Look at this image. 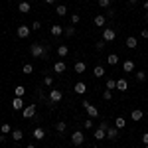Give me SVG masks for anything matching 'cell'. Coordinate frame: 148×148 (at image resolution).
Masks as SVG:
<instances>
[{"label":"cell","mask_w":148,"mask_h":148,"mask_svg":"<svg viewBox=\"0 0 148 148\" xmlns=\"http://www.w3.org/2000/svg\"><path fill=\"white\" fill-rule=\"evenodd\" d=\"M30 53H32V57H36V59H47V56H49V46L36 42V44L30 46Z\"/></svg>","instance_id":"1"},{"label":"cell","mask_w":148,"mask_h":148,"mask_svg":"<svg viewBox=\"0 0 148 148\" xmlns=\"http://www.w3.org/2000/svg\"><path fill=\"white\" fill-rule=\"evenodd\" d=\"M81 107H83V109L87 111V114H89L91 119H95V116H99V109H97L95 105H91L89 101H83V103H81Z\"/></svg>","instance_id":"2"},{"label":"cell","mask_w":148,"mask_h":148,"mask_svg":"<svg viewBox=\"0 0 148 148\" xmlns=\"http://www.w3.org/2000/svg\"><path fill=\"white\" fill-rule=\"evenodd\" d=\"M30 32H32V28H30V26H26V24H22V26H18V28H16V36H18L20 40L30 38Z\"/></svg>","instance_id":"3"},{"label":"cell","mask_w":148,"mask_h":148,"mask_svg":"<svg viewBox=\"0 0 148 148\" xmlns=\"http://www.w3.org/2000/svg\"><path fill=\"white\" fill-rule=\"evenodd\" d=\"M85 142V134L81 132V130H73V134H71V144L73 146H81Z\"/></svg>","instance_id":"4"},{"label":"cell","mask_w":148,"mask_h":148,"mask_svg":"<svg viewBox=\"0 0 148 148\" xmlns=\"http://www.w3.org/2000/svg\"><path fill=\"white\" fill-rule=\"evenodd\" d=\"M63 99V93L57 91V89H51L49 91V105H56V103H59Z\"/></svg>","instance_id":"5"},{"label":"cell","mask_w":148,"mask_h":148,"mask_svg":"<svg viewBox=\"0 0 148 148\" xmlns=\"http://www.w3.org/2000/svg\"><path fill=\"white\" fill-rule=\"evenodd\" d=\"M114 38H116V32H114L113 28H105L103 30V40L105 42H113Z\"/></svg>","instance_id":"6"},{"label":"cell","mask_w":148,"mask_h":148,"mask_svg":"<svg viewBox=\"0 0 148 148\" xmlns=\"http://www.w3.org/2000/svg\"><path fill=\"white\" fill-rule=\"evenodd\" d=\"M36 109H38L36 105H28V107H24L22 116H24V119H32V116L36 114Z\"/></svg>","instance_id":"7"},{"label":"cell","mask_w":148,"mask_h":148,"mask_svg":"<svg viewBox=\"0 0 148 148\" xmlns=\"http://www.w3.org/2000/svg\"><path fill=\"white\" fill-rule=\"evenodd\" d=\"M24 101H22V97H14V101H12V109L14 111H24Z\"/></svg>","instance_id":"8"},{"label":"cell","mask_w":148,"mask_h":148,"mask_svg":"<svg viewBox=\"0 0 148 148\" xmlns=\"http://www.w3.org/2000/svg\"><path fill=\"white\" fill-rule=\"evenodd\" d=\"M18 10L22 12V14H28V12L32 10V4L28 0H22V2H18Z\"/></svg>","instance_id":"9"},{"label":"cell","mask_w":148,"mask_h":148,"mask_svg":"<svg viewBox=\"0 0 148 148\" xmlns=\"http://www.w3.org/2000/svg\"><path fill=\"white\" fill-rule=\"evenodd\" d=\"M134 67H136V65H134L132 59H125V61H123V69H125V73H132Z\"/></svg>","instance_id":"10"},{"label":"cell","mask_w":148,"mask_h":148,"mask_svg":"<svg viewBox=\"0 0 148 148\" xmlns=\"http://www.w3.org/2000/svg\"><path fill=\"white\" fill-rule=\"evenodd\" d=\"M107 138H109V140H116V138H119V128H116V126H109V128H107Z\"/></svg>","instance_id":"11"},{"label":"cell","mask_w":148,"mask_h":148,"mask_svg":"<svg viewBox=\"0 0 148 148\" xmlns=\"http://www.w3.org/2000/svg\"><path fill=\"white\" fill-rule=\"evenodd\" d=\"M10 136H12V140H14V142H20V140L24 138V132H22V128H14V130L10 132Z\"/></svg>","instance_id":"12"},{"label":"cell","mask_w":148,"mask_h":148,"mask_svg":"<svg viewBox=\"0 0 148 148\" xmlns=\"http://www.w3.org/2000/svg\"><path fill=\"white\" fill-rule=\"evenodd\" d=\"M32 136H34L36 140H44V138H46V130H44L42 126H38V128H34V132H32Z\"/></svg>","instance_id":"13"},{"label":"cell","mask_w":148,"mask_h":148,"mask_svg":"<svg viewBox=\"0 0 148 148\" xmlns=\"http://www.w3.org/2000/svg\"><path fill=\"white\" fill-rule=\"evenodd\" d=\"M73 91L77 93V95H85V91H87V83H83V81H79V83H75Z\"/></svg>","instance_id":"14"},{"label":"cell","mask_w":148,"mask_h":148,"mask_svg":"<svg viewBox=\"0 0 148 148\" xmlns=\"http://www.w3.org/2000/svg\"><path fill=\"white\" fill-rule=\"evenodd\" d=\"M93 138H95V140H103V138H107V130H105V128H101V126H99V128H95Z\"/></svg>","instance_id":"15"},{"label":"cell","mask_w":148,"mask_h":148,"mask_svg":"<svg viewBox=\"0 0 148 148\" xmlns=\"http://www.w3.org/2000/svg\"><path fill=\"white\" fill-rule=\"evenodd\" d=\"M63 30H65L63 26H59V24H53L49 32H51V36H53V38H57V36H61V34H63Z\"/></svg>","instance_id":"16"},{"label":"cell","mask_w":148,"mask_h":148,"mask_svg":"<svg viewBox=\"0 0 148 148\" xmlns=\"http://www.w3.org/2000/svg\"><path fill=\"white\" fill-rule=\"evenodd\" d=\"M65 69H67V65H65V61H61V59L53 63V71H56V73H63Z\"/></svg>","instance_id":"17"},{"label":"cell","mask_w":148,"mask_h":148,"mask_svg":"<svg viewBox=\"0 0 148 148\" xmlns=\"http://www.w3.org/2000/svg\"><path fill=\"white\" fill-rule=\"evenodd\" d=\"M125 46L128 47V49H134V47L138 46V40H136V38H134V36H130V38H126Z\"/></svg>","instance_id":"18"},{"label":"cell","mask_w":148,"mask_h":148,"mask_svg":"<svg viewBox=\"0 0 148 148\" xmlns=\"http://www.w3.org/2000/svg\"><path fill=\"white\" fill-rule=\"evenodd\" d=\"M105 24H107V16H105V14H99V16H95V26L103 28Z\"/></svg>","instance_id":"19"},{"label":"cell","mask_w":148,"mask_h":148,"mask_svg":"<svg viewBox=\"0 0 148 148\" xmlns=\"http://www.w3.org/2000/svg\"><path fill=\"white\" fill-rule=\"evenodd\" d=\"M73 69H75V73H85V69H87V63H85V61H77V63L73 65Z\"/></svg>","instance_id":"20"},{"label":"cell","mask_w":148,"mask_h":148,"mask_svg":"<svg viewBox=\"0 0 148 148\" xmlns=\"http://www.w3.org/2000/svg\"><path fill=\"white\" fill-rule=\"evenodd\" d=\"M130 116H132V121H134V123H138V121H142V116H144V113H142L140 109H134V111L130 113Z\"/></svg>","instance_id":"21"},{"label":"cell","mask_w":148,"mask_h":148,"mask_svg":"<svg viewBox=\"0 0 148 148\" xmlns=\"http://www.w3.org/2000/svg\"><path fill=\"white\" fill-rule=\"evenodd\" d=\"M67 53H69V47L65 46V44H61V46L57 47V56H59V57H65Z\"/></svg>","instance_id":"22"},{"label":"cell","mask_w":148,"mask_h":148,"mask_svg":"<svg viewBox=\"0 0 148 148\" xmlns=\"http://www.w3.org/2000/svg\"><path fill=\"white\" fill-rule=\"evenodd\" d=\"M105 73H107V71H105L103 65H97V67L93 69V75H95V77H105Z\"/></svg>","instance_id":"23"},{"label":"cell","mask_w":148,"mask_h":148,"mask_svg":"<svg viewBox=\"0 0 148 148\" xmlns=\"http://www.w3.org/2000/svg\"><path fill=\"white\" fill-rule=\"evenodd\" d=\"M114 126H116L119 130H123V128L126 126V121L123 119V116H116V121H114Z\"/></svg>","instance_id":"24"},{"label":"cell","mask_w":148,"mask_h":148,"mask_svg":"<svg viewBox=\"0 0 148 148\" xmlns=\"http://www.w3.org/2000/svg\"><path fill=\"white\" fill-rule=\"evenodd\" d=\"M56 14H57V16H65V14H67V6H65V4L56 6Z\"/></svg>","instance_id":"25"},{"label":"cell","mask_w":148,"mask_h":148,"mask_svg":"<svg viewBox=\"0 0 148 148\" xmlns=\"http://www.w3.org/2000/svg\"><path fill=\"white\" fill-rule=\"evenodd\" d=\"M126 87H128V83L125 79H116V89L119 91H126Z\"/></svg>","instance_id":"26"},{"label":"cell","mask_w":148,"mask_h":148,"mask_svg":"<svg viewBox=\"0 0 148 148\" xmlns=\"http://www.w3.org/2000/svg\"><path fill=\"white\" fill-rule=\"evenodd\" d=\"M65 128H67V123H65V121H57L56 123V130L57 132H63Z\"/></svg>","instance_id":"27"},{"label":"cell","mask_w":148,"mask_h":148,"mask_svg":"<svg viewBox=\"0 0 148 148\" xmlns=\"http://www.w3.org/2000/svg\"><path fill=\"white\" fill-rule=\"evenodd\" d=\"M107 63H109V65H116V63H119V56H116V53H111V56L107 57Z\"/></svg>","instance_id":"28"},{"label":"cell","mask_w":148,"mask_h":148,"mask_svg":"<svg viewBox=\"0 0 148 148\" xmlns=\"http://www.w3.org/2000/svg\"><path fill=\"white\" fill-rule=\"evenodd\" d=\"M14 95H16V97H24V95H26V87H24V85H18V87L14 89Z\"/></svg>","instance_id":"29"},{"label":"cell","mask_w":148,"mask_h":148,"mask_svg":"<svg viewBox=\"0 0 148 148\" xmlns=\"http://www.w3.org/2000/svg\"><path fill=\"white\" fill-rule=\"evenodd\" d=\"M0 132H2V134H6V136H8V134H10V132H12V126L8 125V123H4V125L0 126Z\"/></svg>","instance_id":"30"},{"label":"cell","mask_w":148,"mask_h":148,"mask_svg":"<svg viewBox=\"0 0 148 148\" xmlns=\"http://www.w3.org/2000/svg\"><path fill=\"white\" fill-rule=\"evenodd\" d=\"M34 71V67H32V63H24L22 65V73H26V75H30Z\"/></svg>","instance_id":"31"},{"label":"cell","mask_w":148,"mask_h":148,"mask_svg":"<svg viewBox=\"0 0 148 148\" xmlns=\"http://www.w3.org/2000/svg\"><path fill=\"white\" fill-rule=\"evenodd\" d=\"M107 89L109 91H114L116 89V79H107Z\"/></svg>","instance_id":"32"},{"label":"cell","mask_w":148,"mask_h":148,"mask_svg":"<svg viewBox=\"0 0 148 148\" xmlns=\"http://www.w3.org/2000/svg\"><path fill=\"white\" fill-rule=\"evenodd\" d=\"M134 77H136V81H146V71H136Z\"/></svg>","instance_id":"33"},{"label":"cell","mask_w":148,"mask_h":148,"mask_svg":"<svg viewBox=\"0 0 148 148\" xmlns=\"http://www.w3.org/2000/svg\"><path fill=\"white\" fill-rule=\"evenodd\" d=\"M63 34L67 36V38H71V36H75V28H73V26H67V28L63 30Z\"/></svg>","instance_id":"34"},{"label":"cell","mask_w":148,"mask_h":148,"mask_svg":"<svg viewBox=\"0 0 148 148\" xmlns=\"http://www.w3.org/2000/svg\"><path fill=\"white\" fill-rule=\"evenodd\" d=\"M99 8L109 10V8H111V0H99Z\"/></svg>","instance_id":"35"},{"label":"cell","mask_w":148,"mask_h":148,"mask_svg":"<svg viewBox=\"0 0 148 148\" xmlns=\"http://www.w3.org/2000/svg\"><path fill=\"white\" fill-rule=\"evenodd\" d=\"M105 46H107V42H105V40H101V42H97V44H95V49H97V51H103V49H105Z\"/></svg>","instance_id":"36"},{"label":"cell","mask_w":148,"mask_h":148,"mask_svg":"<svg viewBox=\"0 0 148 148\" xmlns=\"http://www.w3.org/2000/svg\"><path fill=\"white\" fill-rule=\"evenodd\" d=\"M44 85L51 87V85H53V77H51V75H46V77H44Z\"/></svg>","instance_id":"37"},{"label":"cell","mask_w":148,"mask_h":148,"mask_svg":"<svg viewBox=\"0 0 148 148\" xmlns=\"http://www.w3.org/2000/svg\"><path fill=\"white\" fill-rule=\"evenodd\" d=\"M103 99H105V101H111V99H113V91H109V89L103 91Z\"/></svg>","instance_id":"38"},{"label":"cell","mask_w":148,"mask_h":148,"mask_svg":"<svg viewBox=\"0 0 148 148\" xmlns=\"http://www.w3.org/2000/svg\"><path fill=\"white\" fill-rule=\"evenodd\" d=\"M79 20H81L79 14H71V24H73V26H75V24H79Z\"/></svg>","instance_id":"39"},{"label":"cell","mask_w":148,"mask_h":148,"mask_svg":"<svg viewBox=\"0 0 148 148\" xmlns=\"http://www.w3.org/2000/svg\"><path fill=\"white\" fill-rule=\"evenodd\" d=\"M30 28H32V30H34V32H38V30H40V28H42V24L38 22V20H36L34 24H32V26H30Z\"/></svg>","instance_id":"40"},{"label":"cell","mask_w":148,"mask_h":148,"mask_svg":"<svg viewBox=\"0 0 148 148\" xmlns=\"http://www.w3.org/2000/svg\"><path fill=\"white\" fill-rule=\"evenodd\" d=\"M36 95H38V99H40V101H46V95H44V91H42V89H38V93H36Z\"/></svg>","instance_id":"41"},{"label":"cell","mask_w":148,"mask_h":148,"mask_svg":"<svg viewBox=\"0 0 148 148\" xmlns=\"http://www.w3.org/2000/svg\"><path fill=\"white\" fill-rule=\"evenodd\" d=\"M85 128H93V119H87L85 121Z\"/></svg>","instance_id":"42"},{"label":"cell","mask_w":148,"mask_h":148,"mask_svg":"<svg viewBox=\"0 0 148 148\" xmlns=\"http://www.w3.org/2000/svg\"><path fill=\"white\" fill-rule=\"evenodd\" d=\"M140 36H142V38H144V40H148V28H144V30H142V32H140Z\"/></svg>","instance_id":"43"},{"label":"cell","mask_w":148,"mask_h":148,"mask_svg":"<svg viewBox=\"0 0 148 148\" xmlns=\"http://www.w3.org/2000/svg\"><path fill=\"white\" fill-rule=\"evenodd\" d=\"M114 16V10H111V8H109V10H107V18H113Z\"/></svg>","instance_id":"44"},{"label":"cell","mask_w":148,"mask_h":148,"mask_svg":"<svg viewBox=\"0 0 148 148\" xmlns=\"http://www.w3.org/2000/svg\"><path fill=\"white\" fill-rule=\"evenodd\" d=\"M142 142H144V144H148V132H144V134H142Z\"/></svg>","instance_id":"45"},{"label":"cell","mask_w":148,"mask_h":148,"mask_svg":"<svg viewBox=\"0 0 148 148\" xmlns=\"http://www.w3.org/2000/svg\"><path fill=\"white\" fill-rule=\"evenodd\" d=\"M4 140H6V134H2V132H0V144H2Z\"/></svg>","instance_id":"46"},{"label":"cell","mask_w":148,"mask_h":148,"mask_svg":"<svg viewBox=\"0 0 148 148\" xmlns=\"http://www.w3.org/2000/svg\"><path fill=\"white\" fill-rule=\"evenodd\" d=\"M144 10L148 12V0H146V2H144Z\"/></svg>","instance_id":"47"},{"label":"cell","mask_w":148,"mask_h":148,"mask_svg":"<svg viewBox=\"0 0 148 148\" xmlns=\"http://www.w3.org/2000/svg\"><path fill=\"white\" fill-rule=\"evenodd\" d=\"M53 2H56V0H46V4H53Z\"/></svg>","instance_id":"48"},{"label":"cell","mask_w":148,"mask_h":148,"mask_svg":"<svg viewBox=\"0 0 148 148\" xmlns=\"http://www.w3.org/2000/svg\"><path fill=\"white\" fill-rule=\"evenodd\" d=\"M26 148H36V146H34V144H28V146H26Z\"/></svg>","instance_id":"49"},{"label":"cell","mask_w":148,"mask_h":148,"mask_svg":"<svg viewBox=\"0 0 148 148\" xmlns=\"http://www.w3.org/2000/svg\"><path fill=\"white\" fill-rule=\"evenodd\" d=\"M144 18H146V22H148V12H146V16H144Z\"/></svg>","instance_id":"50"},{"label":"cell","mask_w":148,"mask_h":148,"mask_svg":"<svg viewBox=\"0 0 148 148\" xmlns=\"http://www.w3.org/2000/svg\"><path fill=\"white\" fill-rule=\"evenodd\" d=\"M130 2H132V4H134V2H136V0H130Z\"/></svg>","instance_id":"51"},{"label":"cell","mask_w":148,"mask_h":148,"mask_svg":"<svg viewBox=\"0 0 148 148\" xmlns=\"http://www.w3.org/2000/svg\"><path fill=\"white\" fill-rule=\"evenodd\" d=\"M144 148H148V144H144Z\"/></svg>","instance_id":"52"},{"label":"cell","mask_w":148,"mask_h":148,"mask_svg":"<svg viewBox=\"0 0 148 148\" xmlns=\"http://www.w3.org/2000/svg\"><path fill=\"white\" fill-rule=\"evenodd\" d=\"M91 148H99V146H91Z\"/></svg>","instance_id":"53"},{"label":"cell","mask_w":148,"mask_h":148,"mask_svg":"<svg viewBox=\"0 0 148 148\" xmlns=\"http://www.w3.org/2000/svg\"><path fill=\"white\" fill-rule=\"evenodd\" d=\"M18 2H22V0H18Z\"/></svg>","instance_id":"54"},{"label":"cell","mask_w":148,"mask_h":148,"mask_svg":"<svg viewBox=\"0 0 148 148\" xmlns=\"http://www.w3.org/2000/svg\"><path fill=\"white\" fill-rule=\"evenodd\" d=\"M56 148H59V146H56Z\"/></svg>","instance_id":"55"}]
</instances>
